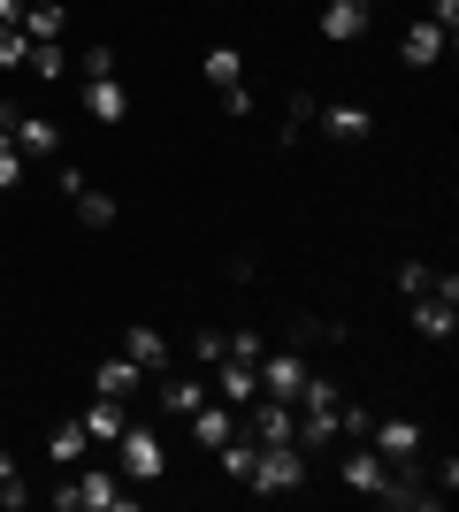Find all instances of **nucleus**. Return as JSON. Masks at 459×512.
<instances>
[{"label":"nucleus","instance_id":"1","mask_svg":"<svg viewBox=\"0 0 459 512\" xmlns=\"http://www.w3.org/2000/svg\"><path fill=\"white\" fill-rule=\"evenodd\" d=\"M306 467H314V459H306L299 444H261V451H253V474H245V482H253L261 497H284V490H299V482H306Z\"/></svg>","mask_w":459,"mask_h":512},{"label":"nucleus","instance_id":"2","mask_svg":"<svg viewBox=\"0 0 459 512\" xmlns=\"http://www.w3.org/2000/svg\"><path fill=\"white\" fill-rule=\"evenodd\" d=\"M54 505L62 512H131V490H123V482H115V474H100V467H85L77 474V482H62V490H54Z\"/></svg>","mask_w":459,"mask_h":512},{"label":"nucleus","instance_id":"3","mask_svg":"<svg viewBox=\"0 0 459 512\" xmlns=\"http://www.w3.org/2000/svg\"><path fill=\"white\" fill-rule=\"evenodd\" d=\"M414 329L421 337H452L459 329V276H437V291L414 299Z\"/></svg>","mask_w":459,"mask_h":512},{"label":"nucleus","instance_id":"4","mask_svg":"<svg viewBox=\"0 0 459 512\" xmlns=\"http://www.w3.org/2000/svg\"><path fill=\"white\" fill-rule=\"evenodd\" d=\"M245 436H253V444H291V436H299V406H291V398H253Z\"/></svg>","mask_w":459,"mask_h":512},{"label":"nucleus","instance_id":"5","mask_svg":"<svg viewBox=\"0 0 459 512\" xmlns=\"http://www.w3.org/2000/svg\"><path fill=\"white\" fill-rule=\"evenodd\" d=\"M115 451H123V474H131V482H153V474L169 467V451H161V436H153V428H123V436H115Z\"/></svg>","mask_w":459,"mask_h":512},{"label":"nucleus","instance_id":"6","mask_svg":"<svg viewBox=\"0 0 459 512\" xmlns=\"http://www.w3.org/2000/svg\"><path fill=\"white\" fill-rule=\"evenodd\" d=\"M337 474H345V490H360V497H375L383 490V474H391V459L375 444H345V459H337Z\"/></svg>","mask_w":459,"mask_h":512},{"label":"nucleus","instance_id":"7","mask_svg":"<svg viewBox=\"0 0 459 512\" xmlns=\"http://www.w3.org/2000/svg\"><path fill=\"white\" fill-rule=\"evenodd\" d=\"M184 421H192V444H207V451H222L230 436H238V413L222 406V398H199V406L184 413Z\"/></svg>","mask_w":459,"mask_h":512},{"label":"nucleus","instance_id":"8","mask_svg":"<svg viewBox=\"0 0 459 512\" xmlns=\"http://www.w3.org/2000/svg\"><path fill=\"white\" fill-rule=\"evenodd\" d=\"M306 375H314L306 352H276V360H261V398H299Z\"/></svg>","mask_w":459,"mask_h":512},{"label":"nucleus","instance_id":"9","mask_svg":"<svg viewBox=\"0 0 459 512\" xmlns=\"http://www.w3.org/2000/svg\"><path fill=\"white\" fill-rule=\"evenodd\" d=\"M215 390H222V406H253V398H261V367L253 360H215Z\"/></svg>","mask_w":459,"mask_h":512},{"label":"nucleus","instance_id":"10","mask_svg":"<svg viewBox=\"0 0 459 512\" xmlns=\"http://www.w3.org/2000/svg\"><path fill=\"white\" fill-rule=\"evenodd\" d=\"M322 130L337 138V146H360V138L375 130V115H368L360 100H329V107H322Z\"/></svg>","mask_w":459,"mask_h":512},{"label":"nucleus","instance_id":"11","mask_svg":"<svg viewBox=\"0 0 459 512\" xmlns=\"http://www.w3.org/2000/svg\"><path fill=\"white\" fill-rule=\"evenodd\" d=\"M85 115H92V123H123V115H131L123 77H92V85H85Z\"/></svg>","mask_w":459,"mask_h":512},{"label":"nucleus","instance_id":"12","mask_svg":"<svg viewBox=\"0 0 459 512\" xmlns=\"http://www.w3.org/2000/svg\"><path fill=\"white\" fill-rule=\"evenodd\" d=\"M16 146L31 161H54L62 153V123H46V115H16Z\"/></svg>","mask_w":459,"mask_h":512},{"label":"nucleus","instance_id":"13","mask_svg":"<svg viewBox=\"0 0 459 512\" xmlns=\"http://www.w3.org/2000/svg\"><path fill=\"white\" fill-rule=\"evenodd\" d=\"M368 444L383 451V459H414V451H421V421H375Z\"/></svg>","mask_w":459,"mask_h":512},{"label":"nucleus","instance_id":"14","mask_svg":"<svg viewBox=\"0 0 459 512\" xmlns=\"http://www.w3.org/2000/svg\"><path fill=\"white\" fill-rule=\"evenodd\" d=\"M360 31H368V8H360V0H329V8H322V39L352 46Z\"/></svg>","mask_w":459,"mask_h":512},{"label":"nucleus","instance_id":"15","mask_svg":"<svg viewBox=\"0 0 459 512\" xmlns=\"http://www.w3.org/2000/svg\"><path fill=\"white\" fill-rule=\"evenodd\" d=\"M138 375H146V367H138L131 352H123V360H100V367H92V390H100V398H131V390H138Z\"/></svg>","mask_w":459,"mask_h":512},{"label":"nucleus","instance_id":"16","mask_svg":"<svg viewBox=\"0 0 459 512\" xmlns=\"http://www.w3.org/2000/svg\"><path fill=\"white\" fill-rule=\"evenodd\" d=\"M444 46H452V39H444L437 23H414V31H406V46H398V54H406V69H437V62H444Z\"/></svg>","mask_w":459,"mask_h":512},{"label":"nucleus","instance_id":"17","mask_svg":"<svg viewBox=\"0 0 459 512\" xmlns=\"http://www.w3.org/2000/svg\"><path fill=\"white\" fill-rule=\"evenodd\" d=\"M123 428H131V413H123V398H92V406H85V436H92V444H115Z\"/></svg>","mask_w":459,"mask_h":512},{"label":"nucleus","instance_id":"18","mask_svg":"<svg viewBox=\"0 0 459 512\" xmlns=\"http://www.w3.org/2000/svg\"><path fill=\"white\" fill-rule=\"evenodd\" d=\"M199 77H207L215 92H230V85L245 77V54H238V46H207V62H199Z\"/></svg>","mask_w":459,"mask_h":512},{"label":"nucleus","instance_id":"19","mask_svg":"<svg viewBox=\"0 0 459 512\" xmlns=\"http://www.w3.org/2000/svg\"><path fill=\"white\" fill-rule=\"evenodd\" d=\"M69 207H77V222H85V230H108V222H115V199L92 192V184H77V192H69Z\"/></svg>","mask_w":459,"mask_h":512},{"label":"nucleus","instance_id":"20","mask_svg":"<svg viewBox=\"0 0 459 512\" xmlns=\"http://www.w3.org/2000/svg\"><path fill=\"white\" fill-rule=\"evenodd\" d=\"M123 352H131L138 367H169V337H161V329H146V321H138L131 337H123Z\"/></svg>","mask_w":459,"mask_h":512},{"label":"nucleus","instance_id":"21","mask_svg":"<svg viewBox=\"0 0 459 512\" xmlns=\"http://www.w3.org/2000/svg\"><path fill=\"white\" fill-rule=\"evenodd\" d=\"M16 31H23V46L62 39V8H46V0H39V8H23V23H16Z\"/></svg>","mask_w":459,"mask_h":512},{"label":"nucleus","instance_id":"22","mask_svg":"<svg viewBox=\"0 0 459 512\" xmlns=\"http://www.w3.org/2000/svg\"><path fill=\"white\" fill-rule=\"evenodd\" d=\"M199 398H207V383H192V375H169V383H161V406H169L176 421H184V413H192Z\"/></svg>","mask_w":459,"mask_h":512},{"label":"nucleus","instance_id":"23","mask_svg":"<svg viewBox=\"0 0 459 512\" xmlns=\"http://www.w3.org/2000/svg\"><path fill=\"white\" fill-rule=\"evenodd\" d=\"M253 451H261V444H253V436L238 428V436H230V444H222L215 459H222V474H230V482H245V474H253Z\"/></svg>","mask_w":459,"mask_h":512},{"label":"nucleus","instance_id":"24","mask_svg":"<svg viewBox=\"0 0 459 512\" xmlns=\"http://www.w3.org/2000/svg\"><path fill=\"white\" fill-rule=\"evenodd\" d=\"M85 444H92L85 421H69V428H54V444H46V451H54V467H77V459H85Z\"/></svg>","mask_w":459,"mask_h":512},{"label":"nucleus","instance_id":"25","mask_svg":"<svg viewBox=\"0 0 459 512\" xmlns=\"http://www.w3.org/2000/svg\"><path fill=\"white\" fill-rule=\"evenodd\" d=\"M23 69H31V77H62V39H39V46H23Z\"/></svg>","mask_w":459,"mask_h":512},{"label":"nucleus","instance_id":"26","mask_svg":"<svg viewBox=\"0 0 459 512\" xmlns=\"http://www.w3.org/2000/svg\"><path fill=\"white\" fill-rule=\"evenodd\" d=\"M0 505H8V512L31 505V490H23V474H16V459H8V451H0Z\"/></svg>","mask_w":459,"mask_h":512},{"label":"nucleus","instance_id":"27","mask_svg":"<svg viewBox=\"0 0 459 512\" xmlns=\"http://www.w3.org/2000/svg\"><path fill=\"white\" fill-rule=\"evenodd\" d=\"M398 291H406V299L437 291V268H429V260H406V268H398Z\"/></svg>","mask_w":459,"mask_h":512},{"label":"nucleus","instance_id":"28","mask_svg":"<svg viewBox=\"0 0 459 512\" xmlns=\"http://www.w3.org/2000/svg\"><path fill=\"white\" fill-rule=\"evenodd\" d=\"M306 123H314V92H291V107H284V138H299Z\"/></svg>","mask_w":459,"mask_h":512},{"label":"nucleus","instance_id":"29","mask_svg":"<svg viewBox=\"0 0 459 512\" xmlns=\"http://www.w3.org/2000/svg\"><path fill=\"white\" fill-rule=\"evenodd\" d=\"M77 69H85V85H92V77H115V46H85V62H77Z\"/></svg>","mask_w":459,"mask_h":512},{"label":"nucleus","instance_id":"30","mask_svg":"<svg viewBox=\"0 0 459 512\" xmlns=\"http://www.w3.org/2000/svg\"><path fill=\"white\" fill-rule=\"evenodd\" d=\"M23 184V146H0V192H16Z\"/></svg>","mask_w":459,"mask_h":512},{"label":"nucleus","instance_id":"31","mask_svg":"<svg viewBox=\"0 0 459 512\" xmlns=\"http://www.w3.org/2000/svg\"><path fill=\"white\" fill-rule=\"evenodd\" d=\"M192 360H199V367L222 360V329H199V337H192Z\"/></svg>","mask_w":459,"mask_h":512},{"label":"nucleus","instance_id":"32","mask_svg":"<svg viewBox=\"0 0 459 512\" xmlns=\"http://www.w3.org/2000/svg\"><path fill=\"white\" fill-rule=\"evenodd\" d=\"M23 62V31L16 23H0V69H16Z\"/></svg>","mask_w":459,"mask_h":512},{"label":"nucleus","instance_id":"33","mask_svg":"<svg viewBox=\"0 0 459 512\" xmlns=\"http://www.w3.org/2000/svg\"><path fill=\"white\" fill-rule=\"evenodd\" d=\"M429 23H437L444 39H452V31H459V0H429Z\"/></svg>","mask_w":459,"mask_h":512},{"label":"nucleus","instance_id":"34","mask_svg":"<svg viewBox=\"0 0 459 512\" xmlns=\"http://www.w3.org/2000/svg\"><path fill=\"white\" fill-rule=\"evenodd\" d=\"M360 8H375V0H360Z\"/></svg>","mask_w":459,"mask_h":512}]
</instances>
